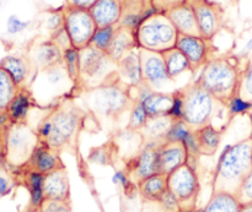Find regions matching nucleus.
<instances>
[{
	"instance_id": "nucleus-1",
	"label": "nucleus",
	"mask_w": 252,
	"mask_h": 212,
	"mask_svg": "<svg viewBox=\"0 0 252 212\" xmlns=\"http://www.w3.org/2000/svg\"><path fill=\"white\" fill-rule=\"evenodd\" d=\"M86 113L71 98H64L48 109L36 132L39 141L56 151L75 146Z\"/></svg>"
},
{
	"instance_id": "nucleus-2",
	"label": "nucleus",
	"mask_w": 252,
	"mask_h": 212,
	"mask_svg": "<svg viewBox=\"0 0 252 212\" xmlns=\"http://www.w3.org/2000/svg\"><path fill=\"white\" fill-rule=\"evenodd\" d=\"M179 93L182 101L181 120L194 132L206 125L218 128L217 122L228 124L231 119L226 103L217 100L196 81L180 87Z\"/></svg>"
},
{
	"instance_id": "nucleus-3",
	"label": "nucleus",
	"mask_w": 252,
	"mask_h": 212,
	"mask_svg": "<svg viewBox=\"0 0 252 212\" xmlns=\"http://www.w3.org/2000/svg\"><path fill=\"white\" fill-rule=\"evenodd\" d=\"M252 171V139L250 136L229 145L219 157L213 179V193L236 195Z\"/></svg>"
},
{
	"instance_id": "nucleus-4",
	"label": "nucleus",
	"mask_w": 252,
	"mask_h": 212,
	"mask_svg": "<svg viewBox=\"0 0 252 212\" xmlns=\"http://www.w3.org/2000/svg\"><path fill=\"white\" fill-rule=\"evenodd\" d=\"M86 109L101 120H115L132 107L128 87L120 82L105 83L91 90L80 91Z\"/></svg>"
},
{
	"instance_id": "nucleus-5",
	"label": "nucleus",
	"mask_w": 252,
	"mask_h": 212,
	"mask_svg": "<svg viewBox=\"0 0 252 212\" xmlns=\"http://www.w3.org/2000/svg\"><path fill=\"white\" fill-rule=\"evenodd\" d=\"M240 75L241 70L231 59L214 56L204 64L194 81L217 100L226 103L238 92Z\"/></svg>"
},
{
	"instance_id": "nucleus-6",
	"label": "nucleus",
	"mask_w": 252,
	"mask_h": 212,
	"mask_svg": "<svg viewBox=\"0 0 252 212\" xmlns=\"http://www.w3.org/2000/svg\"><path fill=\"white\" fill-rule=\"evenodd\" d=\"M74 88H78V86L71 80L63 63H61L37 71L29 90L38 107L51 108L64 98H68Z\"/></svg>"
},
{
	"instance_id": "nucleus-7",
	"label": "nucleus",
	"mask_w": 252,
	"mask_h": 212,
	"mask_svg": "<svg viewBox=\"0 0 252 212\" xmlns=\"http://www.w3.org/2000/svg\"><path fill=\"white\" fill-rule=\"evenodd\" d=\"M117 80V63L106 52L90 44L79 49V91L91 90Z\"/></svg>"
},
{
	"instance_id": "nucleus-8",
	"label": "nucleus",
	"mask_w": 252,
	"mask_h": 212,
	"mask_svg": "<svg viewBox=\"0 0 252 212\" xmlns=\"http://www.w3.org/2000/svg\"><path fill=\"white\" fill-rule=\"evenodd\" d=\"M135 37L138 48L162 53L176 47L179 32L166 12L155 11L140 22L135 28Z\"/></svg>"
},
{
	"instance_id": "nucleus-9",
	"label": "nucleus",
	"mask_w": 252,
	"mask_h": 212,
	"mask_svg": "<svg viewBox=\"0 0 252 212\" xmlns=\"http://www.w3.org/2000/svg\"><path fill=\"white\" fill-rule=\"evenodd\" d=\"M2 136L5 157L14 167L29 163L32 154L41 142L36 129L29 123H11Z\"/></svg>"
},
{
	"instance_id": "nucleus-10",
	"label": "nucleus",
	"mask_w": 252,
	"mask_h": 212,
	"mask_svg": "<svg viewBox=\"0 0 252 212\" xmlns=\"http://www.w3.org/2000/svg\"><path fill=\"white\" fill-rule=\"evenodd\" d=\"M139 56L143 82L147 83L150 88L166 93H174L180 88L176 87V81L172 80L167 73L162 53L139 48Z\"/></svg>"
},
{
	"instance_id": "nucleus-11",
	"label": "nucleus",
	"mask_w": 252,
	"mask_h": 212,
	"mask_svg": "<svg viewBox=\"0 0 252 212\" xmlns=\"http://www.w3.org/2000/svg\"><path fill=\"white\" fill-rule=\"evenodd\" d=\"M63 14L64 28L68 32L74 48L81 49L89 46L97 28L90 10L64 5Z\"/></svg>"
},
{
	"instance_id": "nucleus-12",
	"label": "nucleus",
	"mask_w": 252,
	"mask_h": 212,
	"mask_svg": "<svg viewBox=\"0 0 252 212\" xmlns=\"http://www.w3.org/2000/svg\"><path fill=\"white\" fill-rule=\"evenodd\" d=\"M167 189L177 198L181 209L196 210L194 201L199 191V182L196 171L189 163H185L167 174Z\"/></svg>"
},
{
	"instance_id": "nucleus-13",
	"label": "nucleus",
	"mask_w": 252,
	"mask_h": 212,
	"mask_svg": "<svg viewBox=\"0 0 252 212\" xmlns=\"http://www.w3.org/2000/svg\"><path fill=\"white\" fill-rule=\"evenodd\" d=\"M187 1L193 7L201 36L212 41L223 27L221 7L211 0H187Z\"/></svg>"
},
{
	"instance_id": "nucleus-14",
	"label": "nucleus",
	"mask_w": 252,
	"mask_h": 212,
	"mask_svg": "<svg viewBox=\"0 0 252 212\" xmlns=\"http://www.w3.org/2000/svg\"><path fill=\"white\" fill-rule=\"evenodd\" d=\"M159 146L155 144H144L139 154L128 162V176L135 183L160 173Z\"/></svg>"
},
{
	"instance_id": "nucleus-15",
	"label": "nucleus",
	"mask_w": 252,
	"mask_h": 212,
	"mask_svg": "<svg viewBox=\"0 0 252 212\" xmlns=\"http://www.w3.org/2000/svg\"><path fill=\"white\" fill-rule=\"evenodd\" d=\"M176 47L189 59L193 75L196 71L201 70L204 64L212 58L211 41L201 36L179 34Z\"/></svg>"
},
{
	"instance_id": "nucleus-16",
	"label": "nucleus",
	"mask_w": 252,
	"mask_h": 212,
	"mask_svg": "<svg viewBox=\"0 0 252 212\" xmlns=\"http://www.w3.org/2000/svg\"><path fill=\"white\" fill-rule=\"evenodd\" d=\"M175 93V92H174ZM174 93L159 92L150 88L147 83L143 82L137 87V95L134 101H139L144 106L149 117L155 115H170L175 101Z\"/></svg>"
},
{
	"instance_id": "nucleus-17",
	"label": "nucleus",
	"mask_w": 252,
	"mask_h": 212,
	"mask_svg": "<svg viewBox=\"0 0 252 212\" xmlns=\"http://www.w3.org/2000/svg\"><path fill=\"white\" fill-rule=\"evenodd\" d=\"M27 58L37 73L61 64L63 60V52L51 38L41 39L30 47Z\"/></svg>"
},
{
	"instance_id": "nucleus-18",
	"label": "nucleus",
	"mask_w": 252,
	"mask_h": 212,
	"mask_svg": "<svg viewBox=\"0 0 252 212\" xmlns=\"http://www.w3.org/2000/svg\"><path fill=\"white\" fill-rule=\"evenodd\" d=\"M189 159L187 147L180 141H165L159 146V171L170 174Z\"/></svg>"
},
{
	"instance_id": "nucleus-19",
	"label": "nucleus",
	"mask_w": 252,
	"mask_h": 212,
	"mask_svg": "<svg viewBox=\"0 0 252 212\" xmlns=\"http://www.w3.org/2000/svg\"><path fill=\"white\" fill-rule=\"evenodd\" d=\"M117 78L126 87H137L143 83L139 48L133 49L117 63Z\"/></svg>"
},
{
	"instance_id": "nucleus-20",
	"label": "nucleus",
	"mask_w": 252,
	"mask_h": 212,
	"mask_svg": "<svg viewBox=\"0 0 252 212\" xmlns=\"http://www.w3.org/2000/svg\"><path fill=\"white\" fill-rule=\"evenodd\" d=\"M143 146H144V139L138 130L126 127L125 129L117 130L113 135V147L116 152L121 157L127 159V162L132 161L139 154Z\"/></svg>"
},
{
	"instance_id": "nucleus-21",
	"label": "nucleus",
	"mask_w": 252,
	"mask_h": 212,
	"mask_svg": "<svg viewBox=\"0 0 252 212\" xmlns=\"http://www.w3.org/2000/svg\"><path fill=\"white\" fill-rule=\"evenodd\" d=\"M167 16L176 27L179 34H191V36H201L198 24H197L196 14L189 1H184L176 6L171 7L166 11ZM202 37V36H201Z\"/></svg>"
},
{
	"instance_id": "nucleus-22",
	"label": "nucleus",
	"mask_w": 252,
	"mask_h": 212,
	"mask_svg": "<svg viewBox=\"0 0 252 212\" xmlns=\"http://www.w3.org/2000/svg\"><path fill=\"white\" fill-rule=\"evenodd\" d=\"M70 193L68 172L65 167L46 174L43 178V195L48 200L68 201Z\"/></svg>"
},
{
	"instance_id": "nucleus-23",
	"label": "nucleus",
	"mask_w": 252,
	"mask_h": 212,
	"mask_svg": "<svg viewBox=\"0 0 252 212\" xmlns=\"http://www.w3.org/2000/svg\"><path fill=\"white\" fill-rule=\"evenodd\" d=\"M0 68L10 76L15 85L19 88L26 87L27 81L33 73L36 71L32 68L29 58L24 55H15V54H7L4 60L0 64Z\"/></svg>"
},
{
	"instance_id": "nucleus-24",
	"label": "nucleus",
	"mask_w": 252,
	"mask_h": 212,
	"mask_svg": "<svg viewBox=\"0 0 252 212\" xmlns=\"http://www.w3.org/2000/svg\"><path fill=\"white\" fill-rule=\"evenodd\" d=\"M125 0H98L90 9L97 27L117 26L123 14Z\"/></svg>"
},
{
	"instance_id": "nucleus-25",
	"label": "nucleus",
	"mask_w": 252,
	"mask_h": 212,
	"mask_svg": "<svg viewBox=\"0 0 252 212\" xmlns=\"http://www.w3.org/2000/svg\"><path fill=\"white\" fill-rule=\"evenodd\" d=\"M27 164L30 166L31 171L38 172L44 176L64 167L61 161V157H59V152L47 146L43 142H39Z\"/></svg>"
},
{
	"instance_id": "nucleus-26",
	"label": "nucleus",
	"mask_w": 252,
	"mask_h": 212,
	"mask_svg": "<svg viewBox=\"0 0 252 212\" xmlns=\"http://www.w3.org/2000/svg\"><path fill=\"white\" fill-rule=\"evenodd\" d=\"M174 123L175 119L169 114L149 117L144 128L140 130L144 144L161 145L162 142L166 141V137Z\"/></svg>"
},
{
	"instance_id": "nucleus-27",
	"label": "nucleus",
	"mask_w": 252,
	"mask_h": 212,
	"mask_svg": "<svg viewBox=\"0 0 252 212\" xmlns=\"http://www.w3.org/2000/svg\"><path fill=\"white\" fill-rule=\"evenodd\" d=\"M138 48L137 37H135V29L129 28V27L120 26L118 25L116 28L115 34H113L112 42L110 44V48L107 49L106 53L116 61L121 60L125 58L129 52L133 49Z\"/></svg>"
},
{
	"instance_id": "nucleus-28",
	"label": "nucleus",
	"mask_w": 252,
	"mask_h": 212,
	"mask_svg": "<svg viewBox=\"0 0 252 212\" xmlns=\"http://www.w3.org/2000/svg\"><path fill=\"white\" fill-rule=\"evenodd\" d=\"M36 107L37 105L29 88L21 87L10 102L6 112L12 123H27L32 109Z\"/></svg>"
},
{
	"instance_id": "nucleus-29",
	"label": "nucleus",
	"mask_w": 252,
	"mask_h": 212,
	"mask_svg": "<svg viewBox=\"0 0 252 212\" xmlns=\"http://www.w3.org/2000/svg\"><path fill=\"white\" fill-rule=\"evenodd\" d=\"M166 141H180L187 147L189 159H196L199 156L198 145H197L196 132L189 127L184 120H175L171 130L166 137Z\"/></svg>"
},
{
	"instance_id": "nucleus-30",
	"label": "nucleus",
	"mask_w": 252,
	"mask_h": 212,
	"mask_svg": "<svg viewBox=\"0 0 252 212\" xmlns=\"http://www.w3.org/2000/svg\"><path fill=\"white\" fill-rule=\"evenodd\" d=\"M162 56H164L167 73H169L170 78L172 80L177 81V79L181 75H184L185 73H189L193 75V71H192L189 59L186 58V55L177 47L162 52Z\"/></svg>"
},
{
	"instance_id": "nucleus-31",
	"label": "nucleus",
	"mask_w": 252,
	"mask_h": 212,
	"mask_svg": "<svg viewBox=\"0 0 252 212\" xmlns=\"http://www.w3.org/2000/svg\"><path fill=\"white\" fill-rule=\"evenodd\" d=\"M221 136H223V130L218 129L214 125H206V127L196 130L199 155L212 156L216 154L221 142Z\"/></svg>"
},
{
	"instance_id": "nucleus-32",
	"label": "nucleus",
	"mask_w": 252,
	"mask_h": 212,
	"mask_svg": "<svg viewBox=\"0 0 252 212\" xmlns=\"http://www.w3.org/2000/svg\"><path fill=\"white\" fill-rule=\"evenodd\" d=\"M137 186L139 194L145 200L158 203L162 194L167 190V176L162 173L154 174V176L139 182Z\"/></svg>"
},
{
	"instance_id": "nucleus-33",
	"label": "nucleus",
	"mask_w": 252,
	"mask_h": 212,
	"mask_svg": "<svg viewBox=\"0 0 252 212\" xmlns=\"http://www.w3.org/2000/svg\"><path fill=\"white\" fill-rule=\"evenodd\" d=\"M240 203L235 195L226 193H213L206 206L193 212H240Z\"/></svg>"
},
{
	"instance_id": "nucleus-34",
	"label": "nucleus",
	"mask_w": 252,
	"mask_h": 212,
	"mask_svg": "<svg viewBox=\"0 0 252 212\" xmlns=\"http://www.w3.org/2000/svg\"><path fill=\"white\" fill-rule=\"evenodd\" d=\"M143 0H125L123 14L121 17L120 26L129 27L135 29L139 26L140 22L148 16Z\"/></svg>"
},
{
	"instance_id": "nucleus-35",
	"label": "nucleus",
	"mask_w": 252,
	"mask_h": 212,
	"mask_svg": "<svg viewBox=\"0 0 252 212\" xmlns=\"http://www.w3.org/2000/svg\"><path fill=\"white\" fill-rule=\"evenodd\" d=\"M19 91V87L10 79V76L0 68V112H5L10 102Z\"/></svg>"
},
{
	"instance_id": "nucleus-36",
	"label": "nucleus",
	"mask_w": 252,
	"mask_h": 212,
	"mask_svg": "<svg viewBox=\"0 0 252 212\" xmlns=\"http://www.w3.org/2000/svg\"><path fill=\"white\" fill-rule=\"evenodd\" d=\"M43 178L44 174L34 171H30L27 176V186L31 194V203L33 206H39V208L46 200L43 195Z\"/></svg>"
},
{
	"instance_id": "nucleus-37",
	"label": "nucleus",
	"mask_w": 252,
	"mask_h": 212,
	"mask_svg": "<svg viewBox=\"0 0 252 212\" xmlns=\"http://www.w3.org/2000/svg\"><path fill=\"white\" fill-rule=\"evenodd\" d=\"M148 119H149V114L145 110L144 106L139 101H133L132 107L129 109V119H128L127 128L140 132L144 128Z\"/></svg>"
},
{
	"instance_id": "nucleus-38",
	"label": "nucleus",
	"mask_w": 252,
	"mask_h": 212,
	"mask_svg": "<svg viewBox=\"0 0 252 212\" xmlns=\"http://www.w3.org/2000/svg\"><path fill=\"white\" fill-rule=\"evenodd\" d=\"M118 26V25H117ZM117 26H107V27H97L94 33L93 38L90 41V46L95 48L101 49L103 52H107L110 48V44L112 42L113 34H115Z\"/></svg>"
},
{
	"instance_id": "nucleus-39",
	"label": "nucleus",
	"mask_w": 252,
	"mask_h": 212,
	"mask_svg": "<svg viewBox=\"0 0 252 212\" xmlns=\"http://www.w3.org/2000/svg\"><path fill=\"white\" fill-rule=\"evenodd\" d=\"M236 95L243 100L252 103V58L246 64L245 68L241 70L240 81Z\"/></svg>"
},
{
	"instance_id": "nucleus-40",
	"label": "nucleus",
	"mask_w": 252,
	"mask_h": 212,
	"mask_svg": "<svg viewBox=\"0 0 252 212\" xmlns=\"http://www.w3.org/2000/svg\"><path fill=\"white\" fill-rule=\"evenodd\" d=\"M63 65L65 66L66 71L70 75L71 80L76 83L78 86L79 81V49L71 48L66 49L63 52V60H62Z\"/></svg>"
},
{
	"instance_id": "nucleus-41",
	"label": "nucleus",
	"mask_w": 252,
	"mask_h": 212,
	"mask_svg": "<svg viewBox=\"0 0 252 212\" xmlns=\"http://www.w3.org/2000/svg\"><path fill=\"white\" fill-rule=\"evenodd\" d=\"M42 25L46 29L51 32H56L57 29L62 28L64 26V14H63V7L57 10H51L44 14L43 20H42Z\"/></svg>"
},
{
	"instance_id": "nucleus-42",
	"label": "nucleus",
	"mask_w": 252,
	"mask_h": 212,
	"mask_svg": "<svg viewBox=\"0 0 252 212\" xmlns=\"http://www.w3.org/2000/svg\"><path fill=\"white\" fill-rule=\"evenodd\" d=\"M226 106H228L229 113H230L231 117H234V115L249 114V112H250L251 108H252V103L243 100V98L239 97L238 95H235L234 97H231L230 100L226 102Z\"/></svg>"
},
{
	"instance_id": "nucleus-43",
	"label": "nucleus",
	"mask_w": 252,
	"mask_h": 212,
	"mask_svg": "<svg viewBox=\"0 0 252 212\" xmlns=\"http://www.w3.org/2000/svg\"><path fill=\"white\" fill-rule=\"evenodd\" d=\"M158 204H159L160 208H161V210L164 212H177L181 210V204H180L176 196L169 189L158 200Z\"/></svg>"
},
{
	"instance_id": "nucleus-44",
	"label": "nucleus",
	"mask_w": 252,
	"mask_h": 212,
	"mask_svg": "<svg viewBox=\"0 0 252 212\" xmlns=\"http://www.w3.org/2000/svg\"><path fill=\"white\" fill-rule=\"evenodd\" d=\"M235 196L239 203H240V205L252 204V171L246 177L245 181L243 182Z\"/></svg>"
},
{
	"instance_id": "nucleus-45",
	"label": "nucleus",
	"mask_w": 252,
	"mask_h": 212,
	"mask_svg": "<svg viewBox=\"0 0 252 212\" xmlns=\"http://www.w3.org/2000/svg\"><path fill=\"white\" fill-rule=\"evenodd\" d=\"M29 26L30 21H24L17 15H10L6 20V32L12 36L24 32Z\"/></svg>"
},
{
	"instance_id": "nucleus-46",
	"label": "nucleus",
	"mask_w": 252,
	"mask_h": 212,
	"mask_svg": "<svg viewBox=\"0 0 252 212\" xmlns=\"http://www.w3.org/2000/svg\"><path fill=\"white\" fill-rule=\"evenodd\" d=\"M51 39L62 49V52L66 51V49L73 47L70 38H69L68 36V32L65 31L64 26L62 27V28L57 29L56 32H53V33L51 34Z\"/></svg>"
},
{
	"instance_id": "nucleus-47",
	"label": "nucleus",
	"mask_w": 252,
	"mask_h": 212,
	"mask_svg": "<svg viewBox=\"0 0 252 212\" xmlns=\"http://www.w3.org/2000/svg\"><path fill=\"white\" fill-rule=\"evenodd\" d=\"M41 212H71L68 201L58 200H46L41 205Z\"/></svg>"
},
{
	"instance_id": "nucleus-48",
	"label": "nucleus",
	"mask_w": 252,
	"mask_h": 212,
	"mask_svg": "<svg viewBox=\"0 0 252 212\" xmlns=\"http://www.w3.org/2000/svg\"><path fill=\"white\" fill-rule=\"evenodd\" d=\"M98 0H65V5L73 7H79V9L90 10Z\"/></svg>"
},
{
	"instance_id": "nucleus-49",
	"label": "nucleus",
	"mask_w": 252,
	"mask_h": 212,
	"mask_svg": "<svg viewBox=\"0 0 252 212\" xmlns=\"http://www.w3.org/2000/svg\"><path fill=\"white\" fill-rule=\"evenodd\" d=\"M11 119H10L7 112H0V135H4L5 132L7 130V128L11 125Z\"/></svg>"
},
{
	"instance_id": "nucleus-50",
	"label": "nucleus",
	"mask_w": 252,
	"mask_h": 212,
	"mask_svg": "<svg viewBox=\"0 0 252 212\" xmlns=\"http://www.w3.org/2000/svg\"><path fill=\"white\" fill-rule=\"evenodd\" d=\"M10 183L5 177H0V196L6 195L10 191Z\"/></svg>"
},
{
	"instance_id": "nucleus-51",
	"label": "nucleus",
	"mask_w": 252,
	"mask_h": 212,
	"mask_svg": "<svg viewBox=\"0 0 252 212\" xmlns=\"http://www.w3.org/2000/svg\"><path fill=\"white\" fill-rule=\"evenodd\" d=\"M250 53H252V37L250 39H249L248 42H246V44L244 46V48L241 49L240 56H241V58H244V56L249 55Z\"/></svg>"
},
{
	"instance_id": "nucleus-52",
	"label": "nucleus",
	"mask_w": 252,
	"mask_h": 212,
	"mask_svg": "<svg viewBox=\"0 0 252 212\" xmlns=\"http://www.w3.org/2000/svg\"><path fill=\"white\" fill-rule=\"evenodd\" d=\"M240 212H252V204H245V205H241Z\"/></svg>"
},
{
	"instance_id": "nucleus-53",
	"label": "nucleus",
	"mask_w": 252,
	"mask_h": 212,
	"mask_svg": "<svg viewBox=\"0 0 252 212\" xmlns=\"http://www.w3.org/2000/svg\"><path fill=\"white\" fill-rule=\"evenodd\" d=\"M4 159H6V157H5V150H4V145L2 146H0V163H1Z\"/></svg>"
},
{
	"instance_id": "nucleus-54",
	"label": "nucleus",
	"mask_w": 252,
	"mask_h": 212,
	"mask_svg": "<svg viewBox=\"0 0 252 212\" xmlns=\"http://www.w3.org/2000/svg\"><path fill=\"white\" fill-rule=\"evenodd\" d=\"M194 210H189V209H181V210L180 211H177V212H193Z\"/></svg>"
},
{
	"instance_id": "nucleus-55",
	"label": "nucleus",
	"mask_w": 252,
	"mask_h": 212,
	"mask_svg": "<svg viewBox=\"0 0 252 212\" xmlns=\"http://www.w3.org/2000/svg\"><path fill=\"white\" fill-rule=\"evenodd\" d=\"M1 6H2V1H0V9H1Z\"/></svg>"
},
{
	"instance_id": "nucleus-56",
	"label": "nucleus",
	"mask_w": 252,
	"mask_h": 212,
	"mask_svg": "<svg viewBox=\"0 0 252 212\" xmlns=\"http://www.w3.org/2000/svg\"><path fill=\"white\" fill-rule=\"evenodd\" d=\"M0 1H2V0H0Z\"/></svg>"
}]
</instances>
